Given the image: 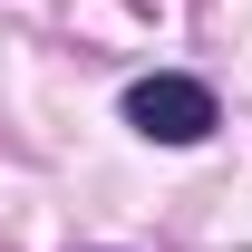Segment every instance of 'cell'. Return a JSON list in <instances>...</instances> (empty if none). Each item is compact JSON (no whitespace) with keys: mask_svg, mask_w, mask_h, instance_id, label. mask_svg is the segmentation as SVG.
<instances>
[{"mask_svg":"<svg viewBox=\"0 0 252 252\" xmlns=\"http://www.w3.org/2000/svg\"><path fill=\"white\" fill-rule=\"evenodd\" d=\"M126 126H136V136H156V146H204V136L223 126V107H214L204 78L156 68V78H136V88H126Z\"/></svg>","mask_w":252,"mask_h":252,"instance_id":"6da1fadb","label":"cell"}]
</instances>
